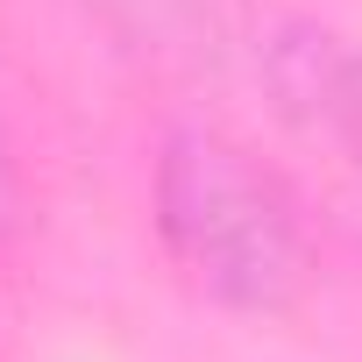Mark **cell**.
Returning a JSON list of instances; mask_svg holds the SVG:
<instances>
[{
    "label": "cell",
    "mask_w": 362,
    "mask_h": 362,
    "mask_svg": "<svg viewBox=\"0 0 362 362\" xmlns=\"http://www.w3.org/2000/svg\"><path fill=\"white\" fill-rule=\"evenodd\" d=\"M156 235L228 313H284L305 291V228L284 185L221 128H170L156 149Z\"/></svg>",
    "instance_id": "cell-1"
},
{
    "label": "cell",
    "mask_w": 362,
    "mask_h": 362,
    "mask_svg": "<svg viewBox=\"0 0 362 362\" xmlns=\"http://www.w3.org/2000/svg\"><path fill=\"white\" fill-rule=\"evenodd\" d=\"M270 86L291 114H305L320 135H334L362 163V50L320 29H291L284 43H270Z\"/></svg>",
    "instance_id": "cell-2"
}]
</instances>
